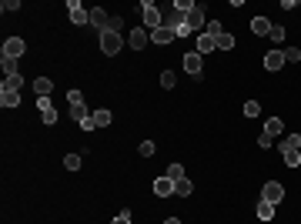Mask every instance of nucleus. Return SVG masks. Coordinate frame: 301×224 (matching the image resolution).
I'll list each match as a JSON object with an SVG mask.
<instances>
[{"label":"nucleus","mask_w":301,"mask_h":224,"mask_svg":"<svg viewBox=\"0 0 301 224\" xmlns=\"http://www.w3.org/2000/svg\"><path fill=\"white\" fill-rule=\"evenodd\" d=\"M70 117H74V121H84V117H90V114H87V107H84V104H70Z\"/></svg>","instance_id":"24"},{"label":"nucleus","mask_w":301,"mask_h":224,"mask_svg":"<svg viewBox=\"0 0 301 224\" xmlns=\"http://www.w3.org/2000/svg\"><path fill=\"white\" fill-rule=\"evenodd\" d=\"M161 87H174V74H171V70L161 74Z\"/></svg>","instance_id":"38"},{"label":"nucleus","mask_w":301,"mask_h":224,"mask_svg":"<svg viewBox=\"0 0 301 224\" xmlns=\"http://www.w3.org/2000/svg\"><path fill=\"white\" fill-rule=\"evenodd\" d=\"M94 127H97V124H94V114H90V117H84V121H80V131H94Z\"/></svg>","instance_id":"42"},{"label":"nucleus","mask_w":301,"mask_h":224,"mask_svg":"<svg viewBox=\"0 0 301 224\" xmlns=\"http://www.w3.org/2000/svg\"><path fill=\"white\" fill-rule=\"evenodd\" d=\"M281 131H285V124H281L278 117H268V124H265V134H271V137H278Z\"/></svg>","instance_id":"20"},{"label":"nucleus","mask_w":301,"mask_h":224,"mask_svg":"<svg viewBox=\"0 0 301 224\" xmlns=\"http://www.w3.org/2000/svg\"><path fill=\"white\" fill-rule=\"evenodd\" d=\"M164 178H171V181H181V178H184V168H181V164H171V168L164 171Z\"/></svg>","instance_id":"26"},{"label":"nucleus","mask_w":301,"mask_h":224,"mask_svg":"<svg viewBox=\"0 0 301 224\" xmlns=\"http://www.w3.org/2000/svg\"><path fill=\"white\" fill-rule=\"evenodd\" d=\"M184 23H188L191 30H198V27H204V23H208V20H204V10H201V7H194V10H191L188 17H184Z\"/></svg>","instance_id":"15"},{"label":"nucleus","mask_w":301,"mask_h":224,"mask_svg":"<svg viewBox=\"0 0 301 224\" xmlns=\"http://www.w3.org/2000/svg\"><path fill=\"white\" fill-rule=\"evenodd\" d=\"M0 10L13 13V10H20V3H17V0H3V3H0Z\"/></svg>","instance_id":"36"},{"label":"nucleus","mask_w":301,"mask_h":224,"mask_svg":"<svg viewBox=\"0 0 301 224\" xmlns=\"http://www.w3.org/2000/svg\"><path fill=\"white\" fill-rule=\"evenodd\" d=\"M33 90H37V97H50L54 84H50V77H37L33 80Z\"/></svg>","instance_id":"18"},{"label":"nucleus","mask_w":301,"mask_h":224,"mask_svg":"<svg viewBox=\"0 0 301 224\" xmlns=\"http://www.w3.org/2000/svg\"><path fill=\"white\" fill-rule=\"evenodd\" d=\"M231 47H234V37L231 34H221V37H218V50H231Z\"/></svg>","instance_id":"30"},{"label":"nucleus","mask_w":301,"mask_h":224,"mask_svg":"<svg viewBox=\"0 0 301 224\" xmlns=\"http://www.w3.org/2000/svg\"><path fill=\"white\" fill-rule=\"evenodd\" d=\"M265 67L268 70H281L285 67V50H268L265 54Z\"/></svg>","instance_id":"10"},{"label":"nucleus","mask_w":301,"mask_h":224,"mask_svg":"<svg viewBox=\"0 0 301 224\" xmlns=\"http://www.w3.org/2000/svg\"><path fill=\"white\" fill-rule=\"evenodd\" d=\"M27 44H23L20 37H7V44H3V57H10V60H20Z\"/></svg>","instance_id":"5"},{"label":"nucleus","mask_w":301,"mask_h":224,"mask_svg":"<svg viewBox=\"0 0 301 224\" xmlns=\"http://www.w3.org/2000/svg\"><path fill=\"white\" fill-rule=\"evenodd\" d=\"M271 40H275V44H281V40H285V27H281V23H271Z\"/></svg>","instance_id":"29"},{"label":"nucleus","mask_w":301,"mask_h":224,"mask_svg":"<svg viewBox=\"0 0 301 224\" xmlns=\"http://www.w3.org/2000/svg\"><path fill=\"white\" fill-rule=\"evenodd\" d=\"M174 30H171V27H157V30H151V44H171V40H174Z\"/></svg>","instance_id":"12"},{"label":"nucleus","mask_w":301,"mask_h":224,"mask_svg":"<svg viewBox=\"0 0 301 224\" xmlns=\"http://www.w3.org/2000/svg\"><path fill=\"white\" fill-rule=\"evenodd\" d=\"M174 10H181L184 17H188V13L194 10V3H191V0H174Z\"/></svg>","instance_id":"32"},{"label":"nucleus","mask_w":301,"mask_h":224,"mask_svg":"<svg viewBox=\"0 0 301 224\" xmlns=\"http://www.w3.org/2000/svg\"><path fill=\"white\" fill-rule=\"evenodd\" d=\"M127 44H131L134 50H144V47L151 44V30H147V27H134L131 37H127Z\"/></svg>","instance_id":"4"},{"label":"nucleus","mask_w":301,"mask_h":224,"mask_svg":"<svg viewBox=\"0 0 301 224\" xmlns=\"http://www.w3.org/2000/svg\"><path fill=\"white\" fill-rule=\"evenodd\" d=\"M121 47H124V37L121 34H114V30L100 34V50H104L107 57H117V54H121Z\"/></svg>","instance_id":"1"},{"label":"nucleus","mask_w":301,"mask_h":224,"mask_svg":"<svg viewBox=\"0 0 301 224\" xmlns=\"http://www.w3.org/2000/svg\"><path fill=\"white\" fill-rule=\"evenodd\" d=\"M0 104H3V107H17V104H20V90L0 87Z\"/></svg>","instance_id":"14"},{"label":"nucleus","mask_w":301,"mask_h":224,"mask_svg":"<svg viewBox=\"0 0 301 224\" xmlns=\"http://www.w3.org/2000/svg\"><path fill=\"white\" fill-rule=\"evenodd\" d=\"M204 34H208V37H214V40H218V37H221L224 30H221V23H218V20H208V23H204Z\"/></svg>","instance_id":"23"},{"label":"nucleus","mask_w":301,"mask_h":224,"mask_svg":"<svg viewBox=\"0 0 301 224\" xmlns=\"http://www.w3.org/2000/svg\"><path fill=\"white\" fill-rule=\"evenodd\" d=\"M141 10H144V23H147V30H157V27H164V13L157 10L151 0H144V3H141Z\"/></svg>","instance_id":"2"},{"label":"nucleus","mask_w":301,"mask_h":224,"mask_svg":"<svg viewBox=\"0 0 301 224\" xmlns=\"http://www.w3.org/2000/svg\"><path fill=\"white\" fill-rule=\"evenodd\" d=\"M154 194H157V198H171V194H174V181L164 178V174L154 178Z\"/></svg>","instance_id":"9"},{"label":"nucleus","mask_w":301,"mask_h":224,"mask_svg":"<svg viewBox=\"0 0 301 224\" xmlns=\"http://www.w3.org/2000/svg\"><path fill=\"white\" fill-rule=\"evenodd\" d=\"M67 101L70 104H84V94H80V90H67Z\"/></svg>","instance_id":"37"},{"label":"nucleus","mask_w":301,"mask_h":224,"mask_svg":"<svg viewBox=\"0 0 301 224\" xmlns=\"http://www.w3.org/2000/svg\"><path fill=\"white\" fill-rule=\"evenodd\" d=\"M281 157H285V164H288V168H298V164H301V151H298V147H285Z\"/></svg>","instance_id":"19"},{"label":"nucleus","mask_w":301,"mask_h":224,"mask_svg":"<svg viewBox=\"0 0 301 224\" xmlns=\"http://www.w3.org/2000/svg\"><path fill=\"white\" fill-rule=\"evenodd\" d=\"M285 147H298V151H301V134H288V137L278 144V151H285Z\"/></svg>","instance_id":"25"},{"label":"nucleus","mask_w":301,"mask_h":224,"mask_svg":"<svg viewBox=\"0 0 301 224\" xmlns=\"http://www.w3.org/2000/svg\"><path fill=\"white\" fill-rule=\"evenodd\" d=\"M121 27H124V20L117 17V13H114V17H111V27H107V30H114V34H121Z\"/></svg>","instance_id":"39"},{"label":"nucleus","mask_w":301,"mask_h":224,"mask_svg":"<svg viewBox=\"0 0 301 224\" xmlns=\"http://www.w3.org/2000/svg\"><path fill=\"white\" fill-rule=\"evenodd\" d=\"M258 147H275V137H271V134H261V137H258Z\"/></svg>","instance_id":"40"},{"label":"nucleus","mask_w":301,"mask_h":224,"mask_svg":"<svg viewBox=\"0 0 301 224\" xmlns=\"http://www.w3.org/2000/svg\"><path fill=\"white\" fill-rule=\"evenodd\" d=\"M201 64H204V57H201L198 50L184 54V70H188V74H194V77H198V74H201Z\"/></svg>","instance_id":"8"},{"label":"nucleus","mask_w":301,"mask_h":224,"mask_svg":"<svg viewBox=\"0 0 301 224\" xmlns=\"http://www.w3.org/2000/svg\"><path fill=\"white\" fill-rule=\"evenodd\" d=\"M251 30H255L258 37H268L271 34V20H268V17H255V20H251Z\"/></svg>","instance_id":"17"},{"label":"nucleus","mask_w":301,"mask_h":224,"mask_svg":"<svg viewBox=\"0 0 301 224\" xmlns=\"http://www.w3.org/2000/svg\"><path fill=\"white\" fill-rule=\"evenodd\" d=\"M64 168L67 171H80V154H67L64 157Z\"/></svg>","instance_id":"28"},{"label":"nucleus","mask_w":301,"mask_h":224,"mask_svg":"<svg viewBox=\"0 0 301 224\" xmlns=\"http://www.w3.org/2000/svg\"><path fill=\"white\" fill-rule=\"evenodd\" d=\"M245 114H248V117H258V114H261V104H258V101H248L245 104Z\"/></svg>","instance_id":"33"},{"label":"nucleus","mask_w":301,"mask_h":224,"mask_svg":"<svg viewBox=\"0 0 301 224\" xmlns=\"http://www.w3.org/2000/svg\"><path fill=\"white\" fill-rule=\"evenodd\" d=\"M191 191H194V184H191L188 178H181V181H174V194H181V198H188Z\"/></svg>","instance_id":"21"},{"label":"nucleus","mask_w":301,"mask_h":224,"mask_svg":"<svg viewBox=\"0 0 301 224\" xmlns=\"http://www.w3.org/2000/svg\"><path fill=\"white\" fill-rule=\"evenodd\" d=\"M261 198H265V201H271V204H278L281 198H285V188H281L278 181H268L265 191H261Z\"/></svg>","instance_id":"7"},{"label":"nucleus","mask_w":301,"mask_h":224,"mask_svg":"<svg viewBox=\"0 0 301 224\" xmlns=\"http://www.w3.org/2000/svg\"><path fill=\"white\" fill-rule=\"evenodd\" d=\"M90 27H94L97 34H107V27H111V13L104 10V7H94V10H90Z\"/></svg>","instance_id":"3"},{"label":"nucleus","mask_w":301,"mask_h":224,"mask_svg":"<svg viewBox=\"0 0 301 224\" xmlns=\"http://www.w3.org/2000/svg\"><path fill=\"white\" fill-rule=\"evenodd\" d=\"M111 121H114L111 111H104V107H100V111H94V124H97V127H107Z\"/></svg>","instance_id":"22"},{"label":"nucleus","mask_w":301,"mask_h":224,"mask_svg":"<svg viewBox=\"0 0 301 224\" xmlns=\"http://www.w3.org/2000/svg\"><path fill=\"white\" fill-rule=\"evenodd\" d=\"M154 154V141H141V157H151Z\"/></svg>","instance_id":"35"},{"label":"nucleus","mask_w":301,"mask_h":224,"mask_svg":"<svg viewBox=\"0 0 301 224\" xmlns=\"http://www.w3.org/2000/svg\"><path fill=\"white\" fill-rule=\"evenodd\" d=\"M164 224H181V221H178V218H167V221H164Z\"/></svg>","instance_id":"43"},{"label":"nucleus","mask_w":301,"mask_h":224,"mask_svg":"<svg viewBox=\"0 0 301 224\" xmlns=\"http://www.w3.org/2000/svg\"><path fill=\"white\" fill-rule=\"evenodd\" d=\"M288 60H301V50H298V47H288V50H285V64H288Z\"/></svg>","instance_id":"34"},{"label":"nucleus","mask_w":301,"mask_h":224,"mask_svg":"<svg viewBox=\"0 0 301 224\" xmlns=\"http://www.w3.org/2000/svg\"><path fill=\"white\" fill-rule=\"evenodd\" d=\"M211 50H218V40H214V37H208V34H201L198 37V54L204 57V54H211Z\"/></svg>","instance_id":"16"},{"label":"nucleus","mask_w":301,"mask_h":224,"mask_svg":"<svg viewBox=\"0 0 301 224\" xmlns=\"http://www.w3.org/2000/svg\"><path fill=\"white\" fill-rule=\"evenodd\" d=\"M67 7H70V20H74V23H90V10H84L77 0H70Z\"/></svg>","instance_id":"11"},{"label":"nucleus","mask_w":301,"mask_h":224,"mask_svg":"<svg viewBox=\"0 0 301 224\" xmlns=\"http://www.w3.org/2000/svg\"><path fill=\"white\" fill-rule=\"evenodd\" d=\"M114 224H131V211H127V208H124V211L117 214V218H114Z\"/></svg>","instance_id":"41"},{"label":"nucleus","mask_w":301,"mask_h":224,"mask_svg":"<svg viewBox=\"0 0 301 224\" xmlns=\"http://www.w3.org/2000/svg\"><path fill=\"white\" fill-rule=\"evenodd\" d=\"M0 67H3V74H7V77H13V74H17V60L3 57V64H0Z\"/></svg>","instance_id":"31"},{"label":"nucleus","mask_w":301,"mask_h":224,"mask_svg":"<svg viewBox=\"0 0 301 224\" xmlns=\"http://www.w3.org/2000/svg\"><path fill=\"white\" fill-rule=\"evenodd\" d=\"M3 87H7V90H20L23 87V77H20V74H13V77L3 80Z\"/></svg>","instance_id":"27"},{"label":"nucleus","mask_w":301,"mask_h":224,"mask_svg":"<svg viewBox=\"0 0 301 224\" xmlns=\"http://www.w3.org/2000/svg\"><path fill=\"white\" fill-rule=\"evenodd\" d=\"M255 214H258V221H271V218H275V204L261 198V201H258V208H255Z\"/></svg>","instance_id":"13"},{"label":"nucleus","mask_w":301,"mask_h":224,"mask_svg":"<svg viewBox=\"0 0 301 224\" xmlns=\"http://www.w3.org/2000/svg\"><path fill=\"white\" fill-rule=\"evenodd\" d=\"M37 111H40V121H44V124H54L57 121V107H54L50 97H40V101H37Z\"/></svg>","instance_id":"6"}]
</instances>
